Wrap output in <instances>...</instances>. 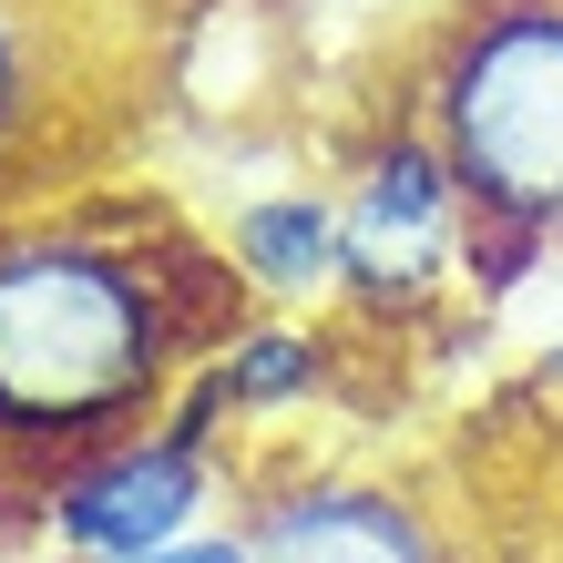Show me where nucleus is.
<instances>
[{"instance_id": "f257e3e1", "label": "nucleus", "mask_w": 563, "mask_h": 563, "mask_svg": "<svg viewBox=\"0 0 563 563\" xmlns=\"http://www.w3.org/2000/svg\"><path fill=\"white\" fill-rule=\"evenodd\" d=\"M195 308L175 256H144L92 225H21L0 236V451L73 472L164 410L195 358Z\"/></svg>"}, {"instance_id": "f03ea898", "label": "nucleus", "mask_w": 563, "mask_h": 563, "mask_svg": "<svg viewBox=\"0 0 563 563\" xmlns=\"http://www.w3.org/2000/svg\"><path fill=\"white\" fill-rule=\"evenodd\" d=\"M430 144L472 216L512 236H563V0H482L430 62Z\"/></svg>"}, {"instance_id": "7ed1b4c3", "label": "nucleus", "mask_w": 563, "mask_h": 563, "mask_svg": "<svg viewBox=\"0 0 563 563\" xmlns=\"http://www.w3.org/2000/svg\"><path fill=\"white\" fill-rule=\"evenodd\" d=\"M206 410H164L123 441L82 451L73 472L42 482V522L73 563H134V553H164L185 533H206V503H216V461H206Z\"/></svg>"}, {"instance_id": "20e7f679", "label": "nucleus", "mask_w": 563, "mask_h": 563, "mask_svg": "<svg viewBox=\"0 0 563 563\" xmlns=\"http://www.w3.org/2000/svg\"><path fill=\"white\" fill-rule=\"evenodd\" d=\"M461 256H472V195H461V175L441 164L430 134H389L339 206V287L379 297V308H420L430 287L461 277Z\"/></svg>"}, {"instance_id": "39448f33", "label": "nucleus", "mask_w": 563, "mask_h": 563, "mask_svg": "<svg viewBox=\"0 0 563 563\" xmlns=\"http://www.w3.org/2000/svg\"><path fill=\"white\" fill-rule=\"evenodd\" d=\"M246 543H256V563H451L410 492L339 482V472L297 482V492H277V503H256Z\"/></svg>"}, {"instance_id": "423d86ee", "label": "nucleus", "mask_w": 563, "mask_h": 563, "mask_svg": "<svg viewBox=\"0 0 563 563\" xmlns=\"http://www.w3.org/2000/svg\"><path fill=\"white\" fill-rule=\"evenodd\" d=\"M225 267H236V287L277 297V308H297V297H328L339 287V206L328 195H256V206H236V225H225Z\"/></svg>"}, {"instance_id": "0eeeda50", "label": "nucleus", "mask_w": 563, "mask_h": 563, "mask_svg": "<svg viewBox=\"0 0 563 563\" xmlns=\"http://www.w3.org/2000/svg\"><path fill=\"white\" fill-rule=\"evenodd\" d=\"M52 103H62V21L42 0H0V164L42 144Z\"/></svg>"}, {"instance_id": "6e6552de", "label": "nucleus", "mask_w": 563, "mask_h": 563, "mask_svg": "<svg viewBox=\"0 0 563 563\" xmlns=\"http://www.w3.org/2000/svg\"><path fill=\"white\" fill-rule=\"evenodd\" d=\"M134 563H256V543H246V533H185V543L134 553Z\"/></svg>"}]
</instances>
